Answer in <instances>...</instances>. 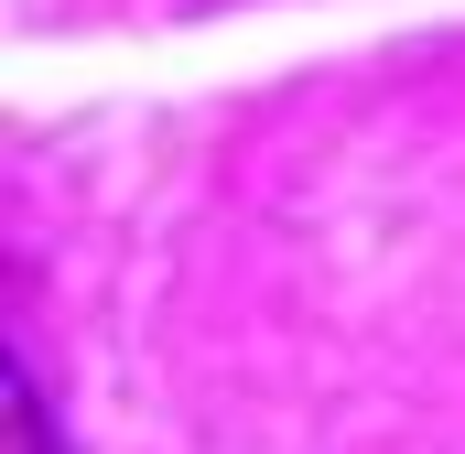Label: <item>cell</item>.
Here are the masks:
<instances>
[{
  "label": "cell",
  "instance_id": "obj_1",
  "mask_svg": "<svg viewBox=\"0 0 465 454\" xmlns=\"http://www.w3.org/2000/svg\"><path fill=\"white\" fill-rule=\"evenodd\" d=\"M11 422H22V454H54V422H44V390L11 379Z\"/></svg>",
  "mask_w": 465,
  "mask_h": 454
}]
</instances>
